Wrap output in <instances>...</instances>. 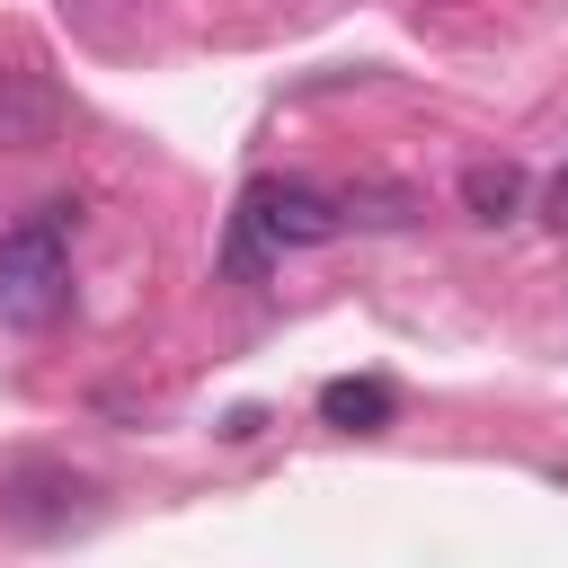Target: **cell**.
<instances>
[{"label":"cell","mask_w":568,"mask_h":568,"mask_svg":"<svg viewBox=\"0 0 568 568\" xmlns=\"http://www.w3.org/2000/svg\"><path fill=\"white\" fill-rule=\"evenodd\" d=\"M71 204H44L27 222L0 231V320L9 328H44L71 302Z\"/></svg>","instance_id":"cell-1"},{"label":"cell","mask_w":568,"mask_h":568,"mask_svg":"<svg viewBox=\"0 0 568 568\" xmlns=\"http://www.w3.org/2000/svg\"><path fill=\"white\" fill-rule=\"evenodd\" d=\"M240 213H248L275 248H320V240H337V231H346L337 195H328V186H311V178H257V186L240 195Z\"/></svg>","instance_id":"cell-2"},{"label":"cell","mask_w":568,"mask_h":568,"mask_svg":"<svg viewBox=\"0 0 568 568\" xmlns=\"http://www.w3.org/2000/svg\"><path fill=\"white\" fill-rule=\"evenodd\" d=\"M390 382H373V373H346V382H328L320 390V426H337V435H382L390 426Z\"/></svg>","instance_id":"cell-3"},{"label":"cell","mask_w":568,"mask_h":568,"mask_svg":"<svg viewBox=\"0 0 568 568\" xmlns=\"http://www.w3.org/2000/svg\"><path fill=\"white\" fill-rule=\"evenodd\" d=\"M53 89H36L27 71H0V142L9 151H36V142H53Z\"/></svg>","instance_id":"cell-4"},{"label":"cell","mask_w":568,"mask_h":568,"mask_svg":"<svg viewBox=\"0 0 568 568\" xmlns=\"http://www.w3.org/2000/svg\"><path fill=\"white\" fill-rule=\"evenodd\" d=\"M462 204H470V222H515L524 213V169L515 160H470L462 169Z\"/></svg>","instance_id":"cell-5"},{"label":"cell","mask_w":568,"mask_h":568,"mask_svg":"<svg viewBox=\"0 0 568 568\" xmlns=\"http://www.w3.org/2000/svg\"><path fill=\"white\" fill-rule=\"evenodd\" d=\"M337 213L364 222V231H399V222H417V195L390 186V178H355V186H337Z\"/></svg>","instance_id":"cell-6"},{"label":"cell","mask_w":568,"mask_h":568,"mask_svg":"<svg viewBox=\"0 0 568 568\" xmlns=\"http://www.w3.org/2000/svg\"><path fill=\"white\" fill-rule=\"evenodd\" d=\"M222 275H231V284H266V275H275V240H266L248 213H231V231H222Z\"/></svg>","instance_id":"cell-7"},{"label":"cell","mask_w":568,"mask_h":568,"mask_svg":"<svg viewBox=\"0 0 568 568\" xmlns=\"http://www.w3.org/2000/svg\"><path fill=\"white\" fill-rule=\"evenodd\" d=\"M541 213H550V231H568V169L541 186Z\"/></svg>","instance_id":"cell-8"}]
</instances>
